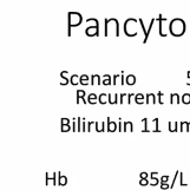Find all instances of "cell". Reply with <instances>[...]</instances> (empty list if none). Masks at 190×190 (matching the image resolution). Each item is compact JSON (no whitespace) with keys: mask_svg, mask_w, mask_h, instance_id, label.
Returning <instances> with one entry per match:
<instances>
[{"mask_svg":"<svg viewBox=\"0 0 190 190\" xmlns=\"http://www.w3.org/2000/svg\"><path fill=\"white\" fill-rule=\"evenodd\" d=\"M83 23V17L79 12H68L67 13V36L71 37V29L77 27Z\"/></svg>","mask_w":190,"mask_h":190,"instance_id":"7a4b0ae2","label":"cell"},{"mask_svg":"<svg viewBox=\"0 0 190 190\" xmlns=\"http://www.w3.org/2000/svg\"><path fill=\"white\" fill-rule=\"evenodd\" d=\"M70 84L73 85V86L80 84V77H79L78 74H73V76H71V78H70Z\"/></svg>","mask_w":190,"mask_h":190,"instance_id":"30bf717a","label":"cell"},{"mask_svg":"<svg viewBox=\"0 0 190 190\" xmlns=\"http://www.w3.org/2000/svg\"><path fill=\"white\" fill-rule=\"evenodd\" d=\"M88 100H89V104L94 105V104L97 103V94H96V93H90V94H89Z\"/></svg>","mask_w":190,"mask_h":190,"instance_id":"e0dca14e","label":"cell"},{"mask_svg":"<svg viewBox=\"0 0 190 190\" xmlns=\"http://www.w3.org/2000/svg\"><path fill=\"white\" fill-rule=\"evenodd\" d=\"M79 99H82L83 100V103L84 104H86L88 103V100L85 99V91L84 90H78L77 91V104H79Z\"/></svg>","mask_w":190,"mask_h":190,"instance_id":"8992f818","label":"cell"},{"mask_svg":"<svg viewBox=\"0 0 190 190\" xmlns=\"http://www.w3.org/2000/svg\"><path fill=\"white\" fill-rule=\"evenodd\" d=\"M129 128H130V132H134V124H132V122H129Z\"/></svg>","mask_w":190,"mask_h":190,"instance_id":"60d3db41","label":"cell"},{"mask_svg":"<svg viewBox=\"0 0 190 190\" xmlns=\"http://www.w3.org/2000/svg\"><path fill=\"white\" fill-rule=\"evenodd\" d=\"M67 74V71H63L62 73H60V77H62L63 82H60V85L64 86V85H67L68 83H70V79H67V77H65Z\"/></svg>","mask_w":190,"mask_h":190,"instance_id":"2e32d148","label":"cell"},{"mask_svg":"<svg viewBox=\"0 0 190 190\" xmlns=\"http://www.w3.org/2000/svg\"><path fill=\"white\" fill-rule=\"evenodd\" d=\"M157 97H158V103H159L161 105H163L164 104V102H163V93L161 91L157 92Z\"/></svg>","mask_w":190,"mask_h":190,"instance_id":"d4e9b609","label":"cell"},{"mask_svg":"<svg viewBox=\"0 0 190 190\" xmlns=\"http://www.w3.org/2000/svg\"><path fill=\"white\" fill-rule=\"evenodd\" d=\"M168 124H169V131H170V132H175V126H172V123L169 122Z\"/></svg>","mask_w":190,"mask_h":190,"instance_id":"74e56055","label":"cell"},{"mask_svg":"<svg viewBox=\"0 0 190 190\" xmlns=\"http://www.w3.org/2000/svg\"><path fill=\"white\" fill-rule=\"evenodd\" d=\"M118 120H119V122H118V131L119 132H123V122H122V118H119Z\"/></svg>","mask_w":190,"mask_h":190,"instance_id":"f546056e","label":"cell"},{"mask_svg":"<svg viewBox=\"0 0 190 190\" xmlns=\"http://www.w3.org/2000/svg\"><path fill=\"white\" fill-rule=\"evenodd\" d=\"M142 122L144 123V129H143V130H142V132L143 134H148V132H150V130H149V129H148V118H143L142 119Z\"/></svg>","mask_w":190,"mask_h":190,"instance_id":"d6986e66","label":"cell"},{"mask_svg":"<svg viewBox=\"0 0 190 190\" xmlns=\"http://www.w3.org/2000/svg\"><path fill=\"white\" fill-rule=\"evenodd\" d=\"M125 97H128V94H126V93H120V94H119V104H123Z\"/></svg>","mask_w":190,"mask_h":190,"instance_id":"484cf974","label":"cell"},{"mask_svg":"<svg viewBox=\"0 0 190 190\" xmlns=\"http://www.w3.org/2000/svg\"><path fill=\"white\" fill-rule=\"evenodd\" d=\"M58 172H53V177H52V181H53V185H58Z\"/></svg>","mask_w":190,"mask_h":190,"instance_id":"f1b7e54d","label":"cell"},{"mask_svg":"<svg viewBox=\"0 0 190 190\" xmlns=\"http://www.w3.org/2000/svg\"><path fill=\"white\" fill-rule=\"evenodd\" d=\"M174 102L176 103V104H179L181 103V98L177 93H171L170 94V104H174Z\"/></svg>","mask_w":190,"mask_h":190,"instance_id":"5bb4252c","label":"cell"},{"mask_svg":"<svg viewBox=\"0 0 190 190\" xmlns=\"http://www.w3.org/2000/svg\"><path fill=\"white\" fill-rule=\"evenodd\" d=\"M144 99V94L143 93H137L135 96V102H143Z\"/></svg>","mask_w":190,"mask_h":190,"instance_id":"cb8c5ba5","label":"cell"},{"mask_svg":"<svg viewBox=\"0 0 190 190\" xmlns=\"http://www.w3.org/2000/svg\"><path fill=\"white\" fill-rule=\"evenodd\" d=\"M48 182H50V175H48V172H46V182H45V184L48 185Z\"/></svg>","mask_w":190,"mask_h":190,"instance_id":"7bdbcfd3","label":"cell"},{"mask_svg":"<svg viewBox=\"0 0 190 190\" xmlns=\"http://www.w3.org/2000/svg\"><path fill=\"white\" fill-rule=\"evenodd\" d=\"M152 102V104H156L157 103V99H156V96H155V93H148L145 97V103L146 104H150Z\"/></svg>","mask_w":190,"mask_h":190,"instance_id":"ba28073f","label":"cell"},{"mask_svg":"<svg viewBox=\"0 0 190 190\" xmlns=\"http://www.w3.org/2000/svg\"><path fill=\"white\" fill-rule=\"evenodd\" d=\"M102 82H100V76L99 74H92L91 76V82H90V84L91 85H96V84H100Z\"/></svg>","mask_w":190,"mask_h":190,"instance_id":"9a60e30c","label":"cell"},{"mask_svg":"<svg viewBox=\"0 0 190 190\" xmlns=\"http://www.w3.org/2000/svg\"><path fill=\"white\" fill-rule=\"evenodd\" d=\"M179 176H181V185H182V187H187V184L183 183V174H182V172H179Z\"/></svg>","mask_w":190,"mask_h":190,"instance_id":"f35d334b","label":"cell"},{"mask_svg":"<svg viewBox=\"0 0 190 190\" xmlns=\"http://www.w3.org/2000/svg\"><path fill=\"white\" fill-rule=\"evenodd\" d=\"M108 98H109V103L111 105H114V96L111 93H108Z\"/></svg>","mask_w":190,"mask_h":190,"instance_id":"e575fe53","label":"cell"},{"mask_svg":"<svg viewBox=\"0 0 190 190\" xmlns=\"http://www.w3.org/2000/svg\"><path fill=\"white\" fill-rule=\"evenodd\" d=\"M60 123L62 124H70V119L68 118H62L60 119Z\"/></svg>","mask_w":190,"mask_h":190,"instance_id":"8d00e7d4","label":"cell"},{"mask_svg":"<svg viewBox=\"0 0 190 190\" xmlns=\"http://www.w3.org/2000/svg\"><path fill=\"white\" fill-rule=\"evenodd\" d=\"M134 96H136L135 93H129V94H128V104H131V98H132Z\"/></svg>","mask_w":190,"mask_h":190,"instance_id":"d590c367","label":"cell"},{"mask_svg":"<svg viewBox=\"0 0 190 190\" xmlns=\"http://www.w3.org/2000/svg\"><path fill=\"white\" fill-rule=\"evenodd\" d=\"M174 126H175V132H176V131H178V129H177L178 123H177V122H176V123H174Z\"/></svg>","mask_w":190,"mask_h":190,"instance_id":"ee69618b","label":"cell"},{"mask_svg":"<svg viewBox=\"0 0 190 190\" xmlns=\"http://www.w3.org/2000/svg\"><path fill=\"white\" fill-rule=\"evenodd\" d=\"M182 102H183V104H189L190 103V94L189 93H184L183 96H182Z\"/></svg>","mask_w":190,"mask_h":190,"instance_id":"7402d4cb","label":"cell"},{"mask_svg":"<svg viewBox=\"0 0 190 190\" xmlns=\"http://www.w3.org/2000/svg\"><path fill=\"white\" fill-rule=\"evenodd\" d=\"M140 185H142V187L150 185V182L148 181V178H141V179H140Z\"/></svg>","mask_w":190,"mask_h":190,"instance_id":"603a6c76","label":"cell"},{"mask_svg":"<svg viewBox=\"0 0 190 190\" xmlns=\"http://www.w3.org/2000/svg\"><path fill=\"white\" fill-rule=\"evenodd\" d=\"M120 84H122V85H125V77H124V71H122V73H120Z\"/></svg>","mask_w":190,"mask_h":190,"instance_id":"d6a6232c","label":"cell"},{"mask_svg":"<svg viewBox=\"0 0 190 190\" xmlns=\"http://www.w3.org/2000/svg\"><path fill=\"white\" fill-rule=\"evenodd\" d=\"M155 18H152L151 19V21H150V25H149V27H148V30H145V26H144V21H143V19H138V21H140V24H141V26H142V29H143V33H144V40H143V44H145L146 41H148V38H149V34H150V32H151V30H152V26H153V24H155Z\"/></svg>","mask_w":190,"mask_h":190,"instance_id":"3957f363","label":"cell"},{"mask_svg":"<svg viewBox=\"0 0 190 190\" xmlns=\"http://www.w3.org/2000/svg\"><path fill=\"white\" fill-rule=\"evenodd\" d=\"M83 118L78 117L77 118V132H82L83 131V129H82V125H83Z\"/></svg>","mask_w":190,"mask_h":190,"instance_id":"ffe728a7","label":"cell"},{"mask_svg":"<svg viewBox=\"0 0 190 190\" xmlns=\"http://www.w3.org/2000/svg\"><path fill=\"white\" fill-rule=\"evenodd\" d=\"M60 130H62V132L72 131V126L70 124H60Z\"/></svg>","mask_w":190,"mask_h":190,"instance_id":"ac0fdd59","label":"cell"},{"mask_svg":"<svg viewBox=\"0 0 190 190\" xmlns=\"http://www.w3.org/2000/svg\"><path fill=\"white\" fill-rule=\"evenodd\" d=\"M117 103H119V94L115 93L114 94V105H116Z\"/></svg>","mask_w":190,"mask_h":190,"instance_id":"1f68e13d","label":"cell"},{"mask_svg":"<svg viewBox=\"0 0 190 190\" xmlns=\"http://www.w3.org/2000/svg\"><path fill=\"white\" fill-rule=\"evenodd\" d=\"M141 178H148V172H141V175H140Z\"/></svg>","mask_w":190,"mask_h":190,"instance_id":"ab89813d","label":"cell"},{"mask_svg":"<svg viewBox=\"0 0 190 190\" xmlns=\"http://www.w3.org/2000/svg\"><path fill=\"white\" fill-rule=\"evenodd\" d=\"M92 124H94V123H93V122H89V123H88V132L91 131V125H92Z\"/></svg>","mask_w":190,"mask_h":190,"instance_id":"b9f144b4","label":"cell"},{"mask_svg":"<svg viewBox=\"0 0 190 190\" xmlns=\"http://www.w3.org/2000/svg\"><path fill=\"white\" fill-rule=\"evenodd\" d=\"M72 131L76 132L77 131V118L72 119Z\"/></svg>","mask_w":190,"mask_h":190,"instance_id":"83f0119b","label":"cell"},{"mask_svg":"<svg viewBox=\"0 0 190 190\" xmlns=\"http://www.w3.org/2000/svg\"><path fill=\"white\" fill-rule=\"evenodd\" d=\"M117 77H120V76H118V74L112 76V85H114V86L117 85Z\"/></svg>","mask_w":190,"mask_h":190,"instance_id":"836d02e7","label":"cell"},{"mask_svg":"<svg viewBox=\"0 0 190 190\" xmlns=\"http://www.w3.org/2000/svg\"><path fill=\"white\" fill-rule=\"evenodd\" d=\"M85 34L89 37L99 36V24H96V25H93V26H88L85 29Z\"/></svg>","mask_w":190,"mask_h":190,"instance_id":"277c9868","label":"cell"},{"mask_svg":"<svg viewBox=\"0 0 190 190\" xmlns=\"http://www.w3.org/2000/svg\"><path fill=\"white\" fill-rule=\"evenodd\" d=\"M153 124H155V129H153V132H161L159 130V128H158V122H159V119L158 118H153Z\"/></svg>","mask_w":190,"mask_h":190,"instance_id":"44dd1931","label":"cell"},{"mask_svg":"<svg viewBox=\"0 0 190 190\" xmlns=\"http://www.w3.org/2000/svg\"><path fill=\"white\" fill-rule=\"evenodd\" d=\"M185 23L184 20L179 19V18H175L172 19L170 25H169V32L171 36L174 37H181L182 34L185 33Z\"/></svg>","mask_w":190,"mask_h":190,"instance_id":"6da1fadb","label":"cell"},{"mask_svg":"<svg viewBox=\"0 0 190 190\" xmlns=\"http://www.w3.org/2000/svg\"><path fill=\"white\" fill-rule=\"evenodd\" d=\"M117 123L116 122H111L110 117H108V131L109 132H115L117 130Z\"/></svg>","mask_w":190,"mask_h":190,"instance_id":"52a82bcc","label":"cell"},{"mask_svg":"<svg viewBox=\"0 0 190 190\" xmlns=\"http://www.w3.org/2000/svg\"><path fill=\"white\" fill-rule=\"evenodd\" d=\"M108 102H109V98H108V94L106 93H102V94H99V96H98V103H99V104L104 105V104H106Z\"/></svg>","mask_w":190,"mask_h":190,"instance_id":"8fae6325","label":"cell"},{"mask_svg":"<svg viewBox=\"0 0 190 190\" xmlns=\"http://www.w3.org/2000/svg\"><path fill=\"white\" fill-rule=\"evenodd\" d=\"M67 184V177L63 176L60 172H58V185L59 187H64Z\"/></svg>","mask_w":190,"mask_h":190,"instance_id":"9c48e42d","label":"cell"},{"mask_svg":"<svg viewBox=\"0 0 190 190\" xmlns=\"http://www.w3.org/2000/svg\"><path fill=\"white\" fill-rule=\"evenodd\" d=\"M188 79H190V71H188ZM188 86H190V83H187Z\"/></svg>","mask_w":190,"mask_h":190,"instance_id":"f6af8a7d","label":"cell"},{"mask_svg":"<svg viewBox=\"0 0 190 190\" xmlns=\"http://www.w3.org/2000/svg\"><path fill=\"white\" fill-rule=\"evenodd\" d=\"M168 179H169V176H162V178H161V185L165 184L168 182Z\"/></svg>","mask_w":190,"mask_h":190,"instance_id":"4dcf8cb0","label":"cell"},{"mask_svg":"<svg viewBox=\"0 0 190 190\" xmlns=\"http://www.w3.org/2000/svg\"><path fill=\"white\" fill-rule=\"evenodd\" d=\"M85 82H89V76L88 74H82L80 76V83H85Z\"/></svg>","mask_w":190,"mask_h":190,"instance_id":"4316f807","label":"cell"},{"mask_svg":"<svg viewBox=\"0 0 190 190\" xmlns=\"http://www.w3.org/2000/svg\"><path fill=\"white\" fill-rule=\"evenodd\" d=\"M125 83H126V85H129V86L135 85V84H136V77H135L134 74H129V76L126 77V79H125Z\"/></svg>","mask_w":190,"mask_h":190,"instance_id":"7c38bea8","label":"cell"},{"mask_svg":"<svg viewBox=\"0 0 190 190\" xmlns=\"http://www.w3.org/2000/svg\"><path fill=\"white\" fill-rule=\"evenodd\" d=\"M157 20H158V23H159V26H158V32H159V36H161V37H165L167 34L163 32V26H162V25H163V21H165L167 19H165V18H163V15H162V14H159V15H158V19H157Z\"/></svg>","mask_w":190,"mask_h":190,"instance_id":"5b68a950","label":"cell"},{"mask_svg":"<svg viewBox=\"0 0 190 190\" xmlns=\"http://www.w3.org/2000/svg\"><path fill=\"white\" fill-rule=\"evenodd\" d=\"M103 78H104V79H103V85H104V86H110V85H112V77L111 76H109V74H104V76H103Z\"/></svg>","mask_w":190,"mask_h":190,"instance_id":"4fadbf2b","label":"cell"}]
</instances>
